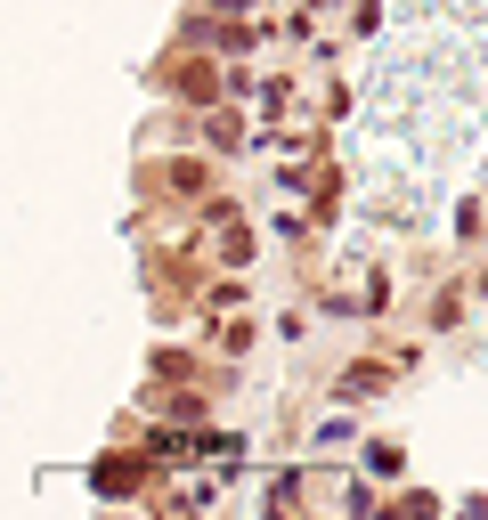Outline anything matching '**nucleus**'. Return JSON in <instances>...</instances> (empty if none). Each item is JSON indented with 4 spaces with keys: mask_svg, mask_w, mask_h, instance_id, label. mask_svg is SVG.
<instances>
[{
    "mask_svg": "<svg viewBox=\"0 0 488 520\" xmlns=\"http://www.w3.org/2000/svg\"><path fill=\"white\" fill-rule=\"evenodd\" d=\"M90 488H98V496H131V488H139V455H106V464L90 472Z\"/></svg>",
    "mask_w": 488,
    "mask_h": 520,
    "instance_id": "nucleus-1",
    "label": "nucleus"
},
{
    "mask_svg": "<svg viewBox=\"0 0 488 520\" xmlns=\"http://www.w3.org/2000/svg\"><path fill=\"white\" fill-rule=\"evenodd\" d=\"M375 480H391V472H407V455H399V439H366V455H358Z\"/></svg>",
    "mask_w": 488,
    "mask_h": 520,
    "instance_id": "nucleus-3",
    "label": "nucleus"
},
{
    "mask_svg": "<svg viewBox=\"0 0 488 520\" xmlns=\"http://www.w3.org/2000/svg\"><path fill=\"white\" fill-rule=\"evenodd\" d=\"M212 350L220 358H244V350H253V317H220L212 325Z\"/></svg>",
    "mask_w": 488,
    "mask_h": 520,
    "instance_id": "nucleus-2",
    "label": "nucleus"
}]
</instances>
